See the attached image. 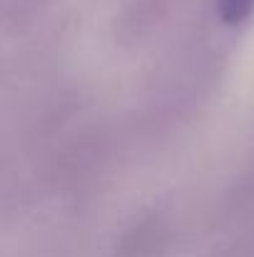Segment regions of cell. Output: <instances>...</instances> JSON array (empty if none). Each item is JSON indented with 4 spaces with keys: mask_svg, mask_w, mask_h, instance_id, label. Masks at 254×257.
<instances>
[{
    "mask_svg": "<svg viewBox=\"0 0 254 257\" xmlns=\"http://www.w3.org/2000/svg\"><path fill=\"white\" fill-rule=\"evenodd\" d=\"M217 13L227 25H239L254 13V0H217Z\"/></svg>",
    "mask_w": 254,
    "mask_h": 257,
    "instance_id": "1",
    "label": "cell"
}]
</instances>
